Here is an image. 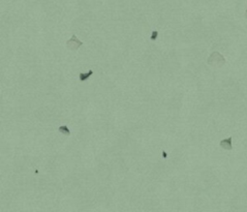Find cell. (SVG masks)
I'll return each mask as SVG.
<instances>
[{
	"mask_svg": "<svg viewBox=\"0 0 247 212\" xmlns=\"http://www.w3.org/2000/svg\"><path fill=\"white\" fill-rule=\"evenodd\" d=\"M208 65L213 66V67H222L225 64V58L223 55H221L219 52L215 51L209 56L207 60Z\"/></svg>",
	"mask_w": 247,
	"mask_h": 212,
	"instance_id": "cell-1",
	"label": "cell"
},
{
	"mask_svg": "<svg viewBox=\"0 0 247 212\" xmlns=\"http://www.w3.org/2000/svg\"><path fill=\"white\" fill-rule=\"evenodd\" d=\"M82 45H83V42H81V40L77 37V35H74V34H73V36L66 42V47H67V49L70 51H77L81 48Z\"/></svg>",
	"mask_w": 247,
	"mask_h": 212,
	"instance_id": "cell-2",
	"label": "cell"
},
{
	"mask_svg": "<svg viewBox=\"0 0 247 212\" xmlns=\"http://www.w3.org/2000/svg\"><path fill=\"white\" fill-rule=\"evenodd\" d=\"M232 140H233V138L230 137V138H226V139L222 140V141H220L219 143V146L222 148V149L225 150H232L233 149V145H232Z\"/></svg>",
	"mask_w": 247,
	"mask_h": 212,
	"instance_id": "cell-3",
	"label": "cell"
},
{
	"mask_svg": "<svg viewBox=\"0 0 247 212\" xmlns=\"http://www.w3.org/2000/svg\"><path fill=\"white\" fill-rule=\"evenodd\" d=\"M92 75H93V70H89V71H87V73H81L79 76V80L81 82H85V81L88 80Z\"/></svg>",
	"mask_w": 247,
	"mask_h": 212,
	"instance_id": "cell-4",
	"label": "cell"
},
{
	"mask_svg": "<svg viewBox=\"0 0 247 212\" xmlns=\"http://www.w3.org/2000/svg\"><path fill=\"white\" fill-rule=\"evenodd\" d=\"M58 131H59V132H61V134L64 135V136H66V137H68L69 135H70V131H69L68 127L66 126V125H61V126H59Z\"/></svg>",
	"mask_w": 247,
	"mask_h": 212,
	"instance_id": "cell-5",
	"label": "cell"
},
{
	"mask_svg": "<svg viewBox=\"0 0 247 212\" xmlns=\"http://www.w3.org/2000/svg\"><path fill=\"white\" fill-rule=\"evenodd\" d=\"M157 36H158V31L157 30H153L152 33H151V40H156L157 39Z\"/></svg>",
	"mask_w": 247,
	"mask_h": 212,
	"instance_id": "cell-6",
	"label": "cell"
},
{
	"mask_svg": "<svg viewBox=\"0 0 247 212\" xmlns=\"http://www.w3.org/2000/svg\"><path fill=\"white\" fill-rule=\"evenodd\" d=\"M163 156L164 158H166V157H168V155H166V153L164 152V151H163Z\"/></svg>",
	"mask_w": 247,
	"mask_h": 212,
	"instance_id": "cell-7",
	"label": "cell"
},
{
	"mask_svg": "<svg viewBox=\"0 0 247 212\" xmlns=\"http://www.w3.org/2000/svg\"><path fill=\"white\" fill-rule=\"evenodd\" d=\"M245 18L247 19V9H246V12H245Z\"/></svg>",
	"mask_w": 247,
	"mask_h": 212,
	"instance_id": "cell-8",
	"label": "cell"
}]
</instances>
